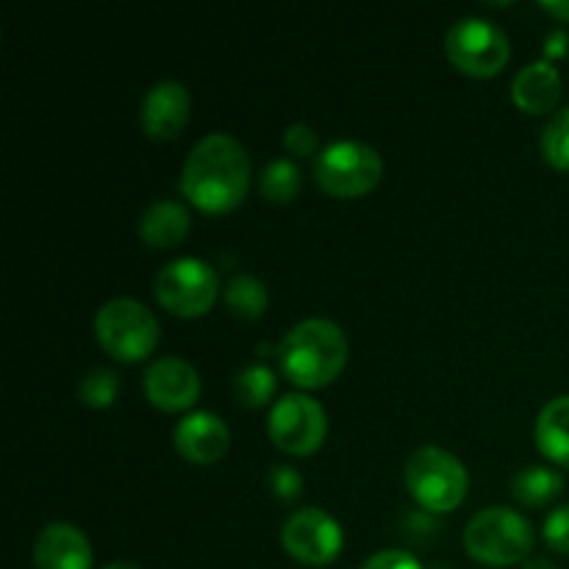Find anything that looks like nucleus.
<instances>
[{
    "label": "nucleus",
    "instance_id": "nucleus-30",
    "mask_svg": "<svg viewBox=\"0 0 569 569\" xmlns=\"http://www.w3.org/2000/svg\"><path fill=\"white\" fill-rule=\"evenodd\" d=\"M103 569H139L133 561H111V565H106Z\"/></svg>",
    "mask_w": 569,
    "mask_h": 569
},
{
    "label": "nucleus",
    "instance_id": "nucleus-15",
    "mask_svg": "<svg viewBox=\"0 0 569 569\" xmlns=\"http://www.w3.org/2000/svg\"><path fill=\"white\" fill-rule=\"evenodd\" d=\"M511 98L526 114L553 111L561 98V72L550 61H531L511 81Z\"/></svg>",
    "mask_w": 569,
    "mask_h": 569
},
{
    "label": "nucleus",
    "instance_id": "nucleus-20",
    "mask_svg": "<svg viewBox=\"0 0 569 569\" xmlns=\"http://www.w3.org/2000/svg\"><path fill=\"white\" fill-rule=\"evenodd\" d=\"M300 187H303V172L289 159H272L259 176L261 198L270 203H289L298 198Z\"/></svg>",
    "mask_w": 569,
    "mask_h": 569
},
{
    "label": "nucleus",
    "instance_id": "nucleus-9",
    "mask_svg": "<svg viewBox=\"0 0 569 569\" xmlns=\"http://www.w3.org/2000/svg\"><path fill=\"white\" fill-rule=\"evenodd\" d=\"M267 433L272 445L292 456H309L320 450L328 433L326 409L315 398L300 392L283 395L276 400L267 417Z\"/></svg>",
    "mask_w": 569,
    "mask_h": 569
},
{
    "label": "nucleus",
    "instance_id": "nucleus-5",
    "mask_svg": "<svg viewBox=\"0 0 569 569\" xmlns=\"http://www.w3.org/2000/svg\"><path fill=\"white\" fill-rule=\"evenodd\" d=\"M94 333L117 361H142L159 345V320L133 298H111L94 315Z\"/></svg>",
    "mask_w": 569,
    "mask_h": 569
},
{
    "label": "nucleus",
    "instance_id": "nucleus-16",
    "mask_svg": "<svg viewBox=\"0 0 569 569\" xmlns=\"http://www.w3.org/2000/svg\"><path fill=\"white\" fill-rule=\"evenodd\" d=\"M192 228V214L178 200H156L139 220V237L150 248H172L183 242Z\"/></svg>",
    "mask_w": 569,
    "mask_h": 569
},
{
    "label": "nucleus",
    "instance_id": "nucleus-2",
    "mask_svg": "<svg viewBox=\"0 0 569 569\" xmlns=\"http://www.w3.org/2000/svg\"><path fill=\"white\" fill-rule=\"evenodd\" d=\"M350 345L342 328L326 317L298 322L278 345L281 370L300 389H320L337 381L348 365Z\"/></svg>",
    "mask_w": 569,
    "mask_h": 569
},
{
    "label": "nucleus",
    "instance_id": "nucleus-23",
    "mask_svg": "<svg viewBox=\"0 0 569 569\" xmlns=\"http://www.w3.org/2000/svg\"><path fill=\"white\" fill-rule=\"evenodd\" d=\"M542 156L550 167L569 172V106L556 111L542 128Z\"/></svg>",
    "mask_w": 569,
    "mask_h": 569
},
{
    "label": "nucleus",
    "instance_id": "nucleus-26",
    "mask_svg": "<svg viewBox=\"0 0 569 569\" xmlns=\"http://www.w3.org/2000/svg\"><path fill=\"white\" fill-rule=\"evenodd\" d=\"M545 542L556 553L569 556V503L559 506L548 515V520H545Z\"/></svg>",
    "mask_w": 569,
    "mask_h": 569
},
{
    "label": "nucleus",
    "instance_id": "nucleus-17",
    "mask_svg": "<svg viewBox=\"0 0 569 569\" xmlns=\"http://www.w3.org/2000/svg\"><path fill=\"white\" fill-rule=\"evenodd\" d=\"M533 439L545 459L569 467V395H559L539 411Z\"/></svg>",
    "mask_w": 569,
    "mask_h": 569
},
{
    "label": "nucleus",
    "instance_id": "nucleus-21",
    "mask_svg": "<svg viewBox=\"0 0 569 569\" xmlns=\"http://www.w3.org/2000/svg\"><path fill=\"white\" fill-rule=\"evenodd\" d=\"M276 387L278 378L267 365H248L233 376V398L242 406H250V409L270 403Z\"/></svg>",
    "mask_w": 569,
    "mask_h": 569
},
{
    "label": "nucleus",
    "instance_id": "nucleus-1",
    "mask_svg": "<svg viewBox=\"0 0 569 569\" xmlns=\"http://www.w3.org/2000/svg\"><path fill=\"white\" fill-rule=\"evenodd\" d=\"M250 187V156L231 133H206L189 150L181 170V192L206 214L237 209Z\"/></svg>",
    "mask_w": 569,
    "mask_h": 569
},
{
    "label": "nucleus",
    "instance_id": "nucleus-11",
    "mask_svg": "<svg viewBox=\"0 0 569 569\" xmlns=\"http://www.w3.org/2000/svg\"><path fill=\"white\" fill-rule=\"evenodd\" d=\"M200 372L181 356L156 359L144 372V395L161 411H183L200 398Z\"/></svg>",
    "mask_w": 569,
    "mask_h": 569
},
{
    "label": "nucleus",
    "instance_id": "nucleus-6",
    "mask_svg": "<svg viewBox=\"0 0 569 569\" xmlns=\"http://www.w3.org/2000/svg\"><path fill=\"white\" fill-rule=\"evenodd\" d=\"M381 176V153L359 139H339L322 148L315 159L317 183L333 198H361L378 187Z\"/></svg>",
    "mask_w": 569,
    "mask_h": 569
},
{
    "label": "nucleus",
    "instance_id": "nucleus-3",
    "mask_svg": "<svg viewBox=\"0 0 569 569\" xmlns=\"http://www.w3.org/2000/svg\"><path fill=\"white\" fill-rule=\"evenodd\" d=\"M537 533L528 517L511 511L509 506L481 509L465 528L467 556L487 567H511L531 559Z\"/></svg>",
    "mask_w": 569,
    "mask_h": 569
},
{
    "label": "nucleus",
    "instance_id": "nucleus-24",
    "mask_svg": "<svg viewBox=\"0 0 569 569\" xmlns=\"http://www.w3.org/2000/svg\"><path fill=\"white\" fill-rule=\"evenodd\" d=\"M267 487L278 500H295L303 492V476L289 465H272L267 470Z\"/></svg>",
    "mask_w": 569,
    "mask_h": 569
},
{
    "label": "nucleus",
    "instance_id": "nucleus-13",
    "mask_svg": "<svg viewBox=\"0 0 569 569\" xmlns=\"http://www.w3.org/2000/svg\"><path fill=\"white\" fill-rule=\"evenodd\" d=\"M189 109H192V98H189V89L181 81H159L144 94L139 120H142L144 133L150 139L167 142V139H176L183 131L189 120Z\"/></svg>",
    "mask_w": 569,
    "mask_h": 569
},
{
    "label": "nucleus",
    "instance_id": "nucleus-25",
    "mask_svg": "<svg viewBox=\"0 0 569 569\" xmlns=\"http://www.w3.org/2000/svg\"><path fill=\"white\" fill-rule=\"evenodd\" d=\"M283 148L289 150L298 159H309V156H320V137L311 126L306 122H292V126L283 131Z\"/></svg>",
    "mask_w": 569,
    "mask_h": 569
},
{
    "label": "nucleus",
    "instance_id": "nucleus-18",
    "mask_svg": "<svg viewBox=\"0 0 569 569\" xmlns=\"http://www.w3.org/2000/svg\"><path fill=\"white\" fill-rule=\"evenodd\" d=\"M561 492H565V478H561V472L550 470V467H522L511 478V495H515V500H520L522 506H531V509L553 503Z\"/></svg>",
    "mask_w": 569,
    "mask_h": 569
},
{
    "label": "nucleus",
    "instance_id": "nucleus-12",
    "mask_svg": "<svg viewBox=\"0 0 569 569\" xmlns=\"http://www.w3.org/2000/svg\"><path fill=\"white\" fill-rule=\"evenodd\" d=\"M172 442L176 450L187 461L200 467L217 465L222 456L231 448V431H228L226 420L211 411H192L183 417L172 431Z\"/></svg>",
    "mask_w": 569,
    "mask_h": 569
},
{
    "label": "nucleus",
    "instance_id": "nucleus-19",
    "mask_svg": "<svg viewBox=\"0 0 569 569\" xmlns=\"http://www.w3.org/2000/svg\"><path fill=\"white\" fill-rule=\"evenodd\" d=\"M222 298H226L228 311L239 320H259L264 315L267 303H270V295H267V287L256 276H248V272H239L222 289Z\"/></svg>",
    "mask_w": 569,
    "mask_h": 569
},
{
    "label": "nucleus",
    "instance_id": "nucleus-14",
    "mask_svg": "<svg viewBox=\"0 0 569 569\" xmlns=\"http://www.w3.org/2000/svg\"><path fill=\"white\" fill-rule=\"evenodd\" d=\"M33 567L37 569H92V545L89 537L72 522H50L37 533L33 542Z\"/></svg>",
    "mask_w": 569,
    "mask_h": 569
},
{
    "label": "nucleus",
    "instance_id": "nucleus-4",
    "mask_svg": "<svg viewBox=\"0 0 569 569\" xmlns=\"http://www.w3.org/2000/svg\"><path fill=\"white\" fill-rule=\"evenodd\" d=\"M403 478L417 506L431 515L456 511L470 492L467 467L450 450L437 448V445L417 448L406 461Z\"/></svg>",
    "mask_w": 569,
    "mask_h": 569
},
{
    "label": "nucleus",
    "instance_id": "nucleus-27",
    "mask_svg": "<svg viewBox=\"0 0 569 569\" xmlns=\"http://www.w3.org/2000/svg\"><path fill=\"white\" fill-rule=\"evenodd\" d=\"M361 569H422V565L406 550H381V553H372Z\"/></svg>",
    "mask_w": 569,
    "mask_h": 569
},
{
    "label": "nucleus",
    "instance_id": "nucleus-8",
    "mask_svg": "<svg viewBox=\"0 0 569 569\" xmlns=\"http://www.w3.org/2000/svg\"><path fill=\"white\" fill-rule=\"evenodd\" d=\"M445 53L472 78L498 76L509 64V37L483 17H461L445 33Z\"/></svg>",
    "mask_w": 569,
    "mask_h": 569
},
{
    "label": "nucleus",
    "instance_id": "nucleus-29",
    "mask_svg": "<svg viewBox=\"0 0 569 569\" xmlns=\"http://www.w3.org/2000/svg\"><path fill=\"white\" fill-rule=\"evenodd\" d=\"M522 569H559V567H556L550 559H542V556H533V559L526 561V567H522Z\"/></svg>",
    "mask_w": 569,
    "mask_h": 569
},
{
    "label": "nucleus",
    "instance_id": "nucleus-28",
    "mask_svg": "<svg viewBox=\"0 0 569 569\" xmlns=\"http://www.w3.org/2000/svg\"><path fill=\"white\" fill-rule=\"evenodd\" d=\"M542 9L548 11V14H553L556 20L569 22V0H545Z\"/></svg>",
    "mask_w": 569,
    "mask_h": 569
},
{
    "label": "nucleus",
    "instance_id": "nucleus-10",
    "mask_svg": "<svg viewBox=\"0 0 569 569\" xmlns=\"http://www.w3.org/2000/svg\"><path fill=\"white\" fill-rule=\"evenodd\" d=\"M281 545L295 561L306 567H326L339 559L345 548L342 526L317 506L292 511L281 528Z\"/></svg>",
    "mask_w": 569,
    "mask_h": 569
},
{
    "label": "nucleus",
    "instance_id": "nucleus-7",
    "mask_svg": "<svg viewBox=\"0 0 569 569\" xmlns=\"http://www.w3.org/2000/svg\"><path fill=\"white\" fill-rule=\"evenodd\" d=\"M153 292L170 315L203 317L220 298V276L209 261L183 256L156 272Z\"/></svg>",
    "mask_w": 569,
    "mask_h": 569
},
{
    "label": "nucleus",
    "instance_id": "nucleus-22",
    "mask_svg": "<svg viewBox=\"0 0 569 569\" xmlns=\"http://www.w3.org/2000/svg\"><path fill=\"white\" fill-rule=\"evenodd\" d=\"M117 395H120V376L109 367H94L78 383V398L89 409H109V406H114Z\"/></svg>",
    "mask_w": 569,
    "mask_h": 569
}]
</instances>
